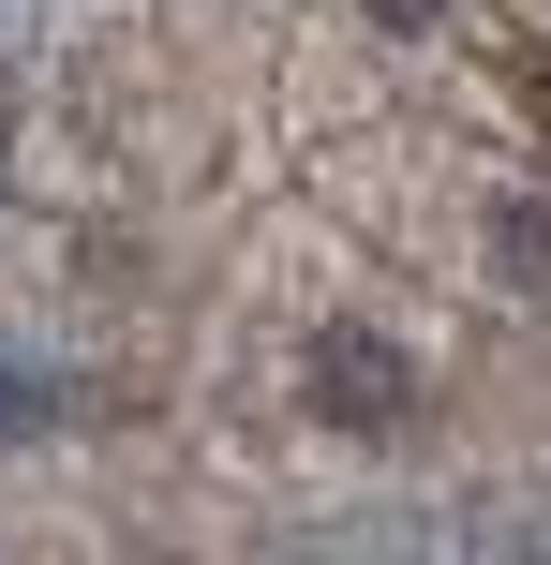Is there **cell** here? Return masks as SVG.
I'll return each instance as SVG.
<instances>
[{
    "label": "cell",
    "instance_id": "3957f363",
    "mask_svg": "<svg viewBox=\"0 0 551 565\" xmlns=\"http://www.w3.org/2000/svg\"><path fill=\"white\" fill-rule=\"evenodd\" d=\"M30 417H45V372H15V358H0V447H30Z\"/></svg>",
    "mask_w": 551,
    "mask_h": 565
},
{
    "label": "cell",
    "instance_id": "277c9868",
    "mask_svg": "<svg viewBox=\"0 0 551 565\" xmlns=\"http://www.w3.org/2000/svg\"><path fill=\"white\" fill-rule=\"evenodd\" d=\"M373 15H388V30H433V0H373Z\"/></svg>",
    "mask_w": 551,
    "mask_h": 565
},
{
    "label": "cell",
    "instance_id": "6da1fadb",
    "mask_svg": "<svg viewBox=\"0 0 551 565\" xmlns=\"http://www.w3.org/2000/svg\"><path fill=\"white\" fill-rule=\"evenodd\" d=\"M403 402H417V358L388 328H314V417L328 431H388Z\"/></svg>",
    "mask_w": 551,
    "mask_h": 565
},
{
    "label": "cell",
    "instance_id": "7a4b0ae2",
    "mask_svg": "<svg viewBox=\"0 0 551 565\" xmlns=\"http://www.w3.org/2000/svg\"><path fill=\"white\" fill-rule=\"evenodd\" d=\"M492 268L522 282V298H551V209L522 194V209H492Z\"/></svg>",
    "mask_w": 551,
    "mask_h": 565
}]
</instances>
